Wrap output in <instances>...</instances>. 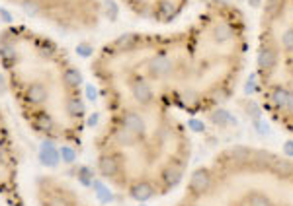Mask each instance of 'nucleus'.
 Masks as SVG:
<instances>
[{"label":"nucleus","mask_w":293,"mask_h":206,"mask_svg":"<svg viewBox=\"0 0 293 206\" xmlns=\"http://www.w3.org/2000/svg\"><path fill=\"white\" fill-rule=\"evenodd\" d=\"M277 64V51L272 47H260L258 51V66L262 70H274Z\"/></svg>","instance_id":"obj_6"},{"label":"nucleus","mask_w":293,"mask_h":206,"mask_svg":"<svg viewBox=\"0 0 293 206\" xmlns=\"http://www.w3.org/2000/svg\"><path fill=\"white\" fill-rule=\"evenodd\" d=\"M272 170H274V173L277 177L287 179V177L293 175V164L291 162H279V160H275L274 164H272Z\"/></svg>","instance_id":"obj_10"},{"label":"nucleus","mask_w":293,"mask_h":206,"mask_svg":"<svg viewBox=\"0 0 293 206\" xmlns=\"http://www.w3.org/2000/svg\"><path fill=\"white\" fill-rule=\"evenodd\" d=\"M283 0H266V14L268 16H279L281 14Z\"/></svg>","instance_id":"obj_11"},{"label":"nucleus","mask_w":293,"mask_h":206,"mask_svg":"<svg viewBox=\"0 0 293 206\" xmlns=\"http://www.w3.org/2000/svg\"><path fill=\"white\" fill-rule=\"evenodd\" d=\"M244 206H274L272 198L264 192H248L244 196Z\"/></svg>","instance_id":"obj_8"},{"label":"nucleus","mask_w":293,"mask_h":206,"mask_svg":"<svg viewBox=\"0 0 293 206\" xmlns=\"http://www.w3.org/2000/svg\"><path fill=\"white\" fill-rule=\"evenodd\" d=\"M281 150H283V154L287 156V158H293V140H287Z\"/></svg>","instance_id":"obj_14"},{"label":"nucleus","mask_w":293,"mask_h":206,"mask_svg":"<svg viewBox=\"0 0 293 206\" xmlns=\"http://www.w3.org/2000/svg\"><path fill=\"white\" fill-rule=\"evenodd\" d=\"M0 198L4 206H26L20 187V160L8 120L0 109Z\"/></svg>","instance_id":"obj_4"},{"label":"nucleus","mask_w":293,"mask_h":206,"mask_svg":"<svg viewBox=\"0 0 293 206\" xmlns=\"http://www.w3.org/2000/svg\"><path fill=\"white\" fill-rule=\"evenodd\" d=\"M279 43H281V47H283V49H285L287 52H293V28L285 30V32L281 34Z\"/></svg>","instance_id":"obj_12"},{"label":"nucleus","mask_w":293,"mask_h":206,"mask_svg":"<svg viewBox=\"0 0 293 206\" xmlns=\"http://www.w3.org/2000/svg\"><path fill=\"white\" fill-rule=\"evenodd\" d=\"M246 111H248V113H250V115L254 117V120L260 119V107H258L256 103H250V105L246 107Z\"/></svg>","instance_id":"obj_13"},{"label":"nucleus","mask_w":293,"mask_h":206,"mask_svg":"<svg viewBox=\"0 0 293 206\" xmlns=\"http://www.w3.org/2000/svg\"><path fill=\"white\" fill-rule=\"evenodd\" d=\"M135 16L168 24L182 12L186 0H121Z\"/></svg>","instance_id":"obj_5"},{"label":"nucleus","mask_w":293,"mask_h":206,"mask_svg":"<svg viewBox=\"0 0 293 206\" xmlns=\"http://www.w3.org/2000/svg\"><path fill=\"white\" fill-rule=\"evenodd\" d=\"M225 158L231 162V164H246L250 158H252V150L246 148V146H235V148H229Z\"/></svg>","instance_id":"obj_7"},{"label":"nucleus","mask_w":293,"mask_h":206,"mask_svg":"<svg viewBox=\"0 0 293 206\" xmlns=\"http://www.w3.org/2000/svg\"><path fill=\"white\" fill-rule=\"evenodd\" d=\"M100 177L137 202L176 189L190 160L182 128L165 111L115 109L96 138Z\"/></svg>","instance_id":"obj_2"},{"label":"nucleus","mask_w":293,"mask_h":206,"mask_svg":"<svg viewBox=\"0 0 293 206\" xmlns=\"http://www.w3.org/2000/svg\"><path fill=\"white\" fill-rule=\"evenodd\" d=\"M192 128H196V130H200V128H202V124H200L198 120H192Z\"/></svg>","instance_id":"obj_16"},{"label":"nucleus","mask_w":293,"mask_h":206,"mask_svg":"<svg viewBox=\"0 0 293 206\" xmlns=\"http://www.w3.org/2000/svg\"><path fill=\"white\" fill-rule=\"evenodd\" d=\"M270 100L274 103L275 109H281V111H285V103H287V88L283 86H275L272 90V96H270Z\"/></svg>","instance_id":"obj_9"},{"label":"nucleus","mask_w":293,"mask_h":206,"mask_svg":"<svg viewBox=\"0 0 293 206\" xmlns=\"http://www.w3.org/2000/svg\"><path fill=\"white\" fill-rule=\"evenodd\" d=\"M285 111L293 113V90H287V103H285Z\"/></svg>","instance_id":"obj_15"},{"label":"nucleus","mask_w":293,"mask_h":206,"mask_svg":"<svg viewBox=\"0 0 293 206\" xmlns=\"http://www.w3.org/2000/svg\"><path fill=\"white\" fill-rule=\"evenodd\" d=\"M24 14L69 34L92 32L102 22L100 0H4Z\"/></svg>","instance_id":"obj_3"},{"label":"nucleus","mask_w":293,"mask_h":206,"mask_svg":"<svg viewBox=\"0 0 293 206\" xmlns=\"http://www.w3.org/2000/svg\"><path fill=\"white\" fill-rule=\"evenodd\" d=\"M250 6H260V0H250Z\"/></svg>","instance_id":"obj_17"},{"label":"nucleus","mask_w":293,"mask_h":206,"mask_svg":"<svg viewBox=\"0 0 293 206\" xmlns=\"http://www.w3.org/2000/svg\"><path fill=\"white\" fill-rule=\"evenodd\" d=\"M0 66L24 122L37 136L76 146L86 130L80 74L51 37L26 26L0 32Z\"/></svg>","instance_id":"obj_1"}]
</instances>
